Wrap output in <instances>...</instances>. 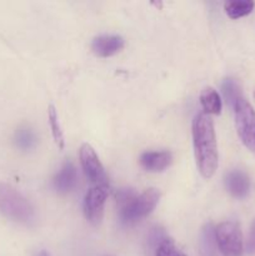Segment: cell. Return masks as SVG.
I'll return each instance as SVG.
<instances>
[{"label":"cell","mask_w":255,"mask_h":256,"mask_svg":"<svg viewBox=\"0 0 255 256\" xmlns=\"http://www.w3.org/2000/svg\"><path fill=\"white\" fill-rule=\"evenodd\" d=\"M192 142L198 169L205 179L215 174L219 164L214 122L210 115L198 114L192 120Z\"/></svg>","instance_id":"cell-1"},{"label":"cell","mask_w":255,"mask_h":256,"mask_svg":"<svg viewBox=\"0 0 255 256\" xmlns=\"http://www.w3.org/2000/svg\"><path fill=\"white\" fill-rule=\"evenodd\" d=\"M0 214L22 225H30L35 222V210L29 200L5 182H0Z\"/></svg>","instance_id":"cell-2"},{"label":"cell","mask_w":255,"mask_h":256,"mask_svg":"<svg viewBox=\"0 0 255 256\" xmlns=\"http://www.w3.org/2000/svg\"><path fill=\"white\" fill-rule=\"evenodd\" d=\"M160 194L156 189L145 190L140 195H135L132 200L120 208V222L124 225H132L146 218L159 202Z\"/></svg>","instance_id":"cell-3"},{"label":"cell","mask_w":255,"mask_h":256,"mask_svg":"<svg viewBox=\"0 0 255 256\" xmlns=\"http://www.w3.org/2000/svg\"><path fill=\"white\" fill-rule=\"evenodd\" d=\"M235 125L242 144L255 152V110L248 100L240 98L234 105Z\"/></svg>","instance_id":"cell-4"},{"label":"cell","mask_w":255,"mask_h":256,"mask_svg":"<svg viewBox=\"0 0 255 256\" xmlns=\"http://www.w3.org/2000/svg\"><path fill=\"white\" fill-rule=\"evenodd\" d=\"M215 240L222 256H242L244 244L242 230L238 222H220L215 228Z\"/></svg>","instance_id":"cell-5"},{"label":"cell","mask_w":255,"mask_h":256,"mask_svg":"<svg viewBox=\"0 0 255 256\" xmlns=\"http://www.w3.org/2000/svg\"><path fill=\"white\" fill-rule=\"evenodd\" d=\"M109 196V186L105 185H92L84 198V214L92 225H99L104 216V208Z\"/></svg>","instance_id":"cell-6"},{"label":"cell","mask_w":255,"mask_h":256,"mask_svg":"<svg viewBox=\"0 0 255 256\" xmlns=\"http://www.w3.org/2000/svg\"><path fill=\"white\" fill-rule=\"evenodd\" d=\"M79 156L82 170H84L85 175H86V178L92 185L108 184L106 172H105L104 166H102L99 156H98L92 145L88 144V142L82 144V148H80Z\"/></svg>","instance_id":"cell-7"},{"label":"cell","mask_w":255,"mask_h":256,"mask_svg":"<svg viewBox=\"0 0 255 256\" xmlns=\"http://www.w3.org/2000/svg\"><path fill=\"white\" fill-rule=\"evenodd\" d=\"M124 48V39L119 35H99L92 42V50L100 58H109Z\"/></svg>","instance_id":"cell-8"},{"label":"cell","mask_w":255,"mask_h":256,"mask_svg":"<svg viewBox=\"0 0 255 256\" xmlns=\"http://www.w3.org/2000/svg\"><path fill=\"white\" fill-rule=\"evenodd\" d=\"M225 186H226V190L230 192V195L238 198V199H242L249 194V176L240 170H232L225 176Z\"/></svg>","instance_id":"cell-9"},{"label":"cell","mask_w":255,"mask_h":256,"mask_svg":"<svg viewBox=\"0 0 255 256\" xmlns=\"http://www.w3.org/2000/svg\"><path fill=\"white\" fill-rule=\"evenodd\" d=\"M78 182V174L76 169L72 165V162H65L59 170L56 175H55L54 180H52V185L54 189L56 190L59 194H68L72 192L75 188Z\"/></svg>","instance_id":"cell-10"},{"label":"cell","mask_w":255,"mask_h":256,"mask_svg":"<svg viewBox=\"0 0 255 256\" xmlns=\"http://www.w3.org/2000/svg\"><path fill=\"white\" fill-rule=\"evenodd\" d=\"M172 156L169 152H145L140 156V165L146 172H158L166 169Z\"/></svg>","instance_id":"cell-11"},{"label":"cell","mask_w":255,"mask_h":256,"mask_svg":"<svg viewBox=\"0 0 255 256\" xmlns=\"http://www.w3.org/2000/svg\"><path fill=\"white\" fill-rule=\"evenodd\" d=\"M200 104H202L204 114L206 115H219L222 112V102L219 92L212 86H206L202 89L200 94Z\"/></svg>","instance_id":"cell-12"},{"label":"cell","mask_w":255,"mask_h":256,"mask_svg":"<svg viewBox=\"0 0 255 256\" xmlns=\"http://www.w3.org/2000/svg\"><path fill=\"white\" fill-rule=\"evenodd\" d=\"M255 6L254 2L250 0H232L224 4L225 12L230 19H239L249 15Z\"/></svg>","instance_id":"cell-13"},{"label":"cell","mask_w":255,"mask_h":256,"mask_svg":"<svg viewBox=\"0 0 255 256\" xmlns=\"http://www.w3.org/2000/svg\"><path fill=\"white\" fill-rule=\"evenodd\" d=\"M15 145L22 152H29L34 149L36 145V138H35L34 132L28 126H22L15 132L14 136Z\"/></svg>","instance_id":"cell-14"},{"label":"cell","mask_w":255,"mask_h":256,"mask_svg":"<svg viewBox=\"0 0 255 256\" xmlns=\"http://www.w3.org/2000/svg\"><path fill=\"white\" fill-rule=\"evenodd\" d=\"M216 248V240H215V228L212 224H206L202 230L200 234V249L205 256H212Z\"/></svg>","instance_id":"cell-15"},{"label":"cell","mask_w":255,"mask_h":256,"mask_svg":"<svg viewBox=\"0 0 255 256\" xmlns=\"http://www.w3.org/2000/svg\"><path fill=\"white\" fill-rule=\"evenodd\" d=\"M48 119H49L50 129H52V138H54L55 142H56L59 149H64V134H62V126L59 122V116H58V112L52 105H50L48 109Z\"/></svg>","instance_id":"cell-16"},{"label":"cell","mask_w":255,"mask_h":256,"mask_svg":"<svg viewBox=\"0 0 255 256\" xmlns=\"http://www.w3.org/2000/svg\"><path fill=\"white\" fill-rule=\"evenodd\" d=\"M222 92L228 104L232 108H234L235 102L242 98V95H240L239 85H238L236 82L232 79L224 80V82L222 84Z\"/></svg>","instance_id":"cell-17"},{"label":"cell","mask_w":255,"mask_h":256,"mask_svg":"<svg viewBox=\"0 0 255 256\" xmlns=\"http://www.w3.org/2000/svg\"><path fill=\"white\" fill-rule=\"evenodd\" d=\"M155 256H186L175 245L172 239L168 238L155 250Z\"/></svg>","instance_id":"cell-18"},{"label":"cell","mask_w":255,"mask_h":256,"mask_svg":"<svg viewBox=\"0 0 255 256\" xmlns=\"http://www.w3.org/2000/svg\"><path fill=\"white\" fill-rule=\"evenodd\" d=\"M166 239L168 236L164 230L159 226H155L152 229H150L149 235H148V244H149L150 248L156 250V248Z\"/></svg>","instance_id":"cell-19"},{"label":"cell","mask_w":255,"mask_h":256,"mask_svg":"<svg viewBox=\"0 0 255 256\" xmlns=\"http://www.w3.org/2000/svg\"><path fill=\"white\" fill-rule=\"evenodd\" d=\"M246 252L248 254L250 255L255 254V219L254 222H252V226H250L249 236H248V242H246Z\"/></svg>","instance_id":"cell-20"},{"label":"cell","mask_w":255,"mask_h":256,"mask_svg":"<svg viewBox=\"0 0 255 256\" xmlns=\"http://www.w3.org/2000/svg\"><path fill=\"white\" fill-rule=\"evenodd\" d=\"M35 256H50V254H49V252H45V250H42V252H38V254L35 255Z\"/></svg>","instance_id":"cell-21"},{"label":"cell","mask_w":255,"mask_h":256,"mask_svg":"<svg viewBox=\"0 0 255 256\" xmlns=\"http://www.w3.org/2000/svg\"><path fill=\"white\" fill-rule=\"evenodd\" d=\"M254 98H255V92H254Z\"/></svg>","instance_id":"cell-22"}]
</instances>
